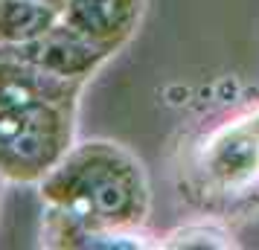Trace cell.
<instances>
[{"label": "cell", "instance_id": "6da1fadb", "mask_svg": "<svg viewBox=\"0 0 259 250\" xmlns=\"http://www.w3.org/2000/svg\"><path fill=\"white\" fill-rule=\"evenodd\" d=\"M44 210L94 230L137 233L152 215V180L128 145L105 137L76 140L59 166L38 183Z\"/></svg>", "mask_w": 259, "mask_h": 250}, {"label": "cell", "instance_id": "7a4b0ae2", "mask_svg": "<svg viewBox=\"0 0 259 250\" xmlns=\"http://www.w3.org/2000/svg\"><path fill=\"white\" fill-rule=\"evenodd\" d=\"M79 99H29L0 105V178L38 186L76 145Z\"/></svg>", "mask_w": 259, "mask_h": 250}, {"label": "cell", "instance_id": "3957f363", "mask_svg": "<svg viewBox=\"0 0 259 250\" xmlns=\"http://www.w3.org/2000/svg\"><path fill=\"white\" fill-rule=\"evenodd\" d=\"M192 166L212 195L239 198L259 183V105L219 122L195 145Z\"/></svg>", "mask_w": 259, "mask_h": 250}, {"label": "cell", "instance_id": "277c9868", "mask_svg": "<svg viewBox=\"0 0 259 250\" xmlns=\"http://www.w3.org/2000/svg\"><path fill=\"white\" fill-rule=\"evenodd\" d=\"M149 0H67L61 21L111 59L140 32Z\"/></svg>", "mask_w": 259, "mask_h": 250}, {"label": "cell", "instance_id": "5b68a950", "mask_svg": "<svg viewBox=\"0 0 259 250\" xmlns=\"http://www.w3.org/2000/svg\"><path fill=\"white\" fill-rule=\"evenodd\" d=\"M6 49L12 56H18L21 61H26V64L50 73V76H59V79H67V82H82V84H88L111 61L108 53L94 47L88 38H82L64 21H59L50 32H44L41 38L29 41V44L6 47Z\"/></svg>", "mask_w": 259, "mask_h": 250}, {"label": "cell", "instance_id": "8992f818", "mask_svg": "<svg viewBox=\"0 0 259 250\" xmlns=\"http://www.w3.org/2000/svg\"><path fill=\"white\" fill-rule=\"evenodd\" d=\"M160 238H154L149 230L137 233H108L94 230L76 218L44 210L41 207V230H38V244L50 250H146L157 247Z\"/></svg>", "mask_w": 259, "mask_h": 250}, {"label": "cell", "instance_id": "52a82bcc", "mask_svg": "<svg viewBox=\"0 0 259 250\" xmlns=\"http://www.w3.org/2000/svg\"><path fill=\"white\" fill-rule=\"evenodd\" d=\"M61 21V9L41 0H0V49L21 47L50 32Z\"/></svg>", "mask_w": 259, "mask_h": 250}, {"label": "cell", "instance_id": "ba28073f", "mask_svg": "<svg viewBox=\"0 0 259 250\" xmlns=\"http://www.w3.org/2000/svg\"><path fill=\"white\" fill-rule=\"evenodd\" d=\"M160 250H184V247H219V250H230L239 247L236 236L215 218H195V221H187V224L169 230L166 236H160L157 241Z\"/></svg>", "mask_w": 259, "mask_h": 250}, {"label": "cell", "instance_id": "9c48e42d", "mask_svg": "<svg viewBox=\"0 0 259 250\" xmlns=\"http://www.w3.org/2000/svg\"><path fill=\"white\" fill-rule=\"evenodd\" d=\"M41 3H50V6H56V9H64L67 0H41Z\"/></svg>", "mask_w": 259, "mask_h": 250}, {"label": "cell", "instance_id": "30bf717a", "mask_svg": "<svg viewBox=\"0 0 259 250\" xmlns=\"http://www.w3.org/2000/svg\"><path fill=\"white\" fill-rule=\"evenodd\" d=\"M6 186H9V183H6V180L0 178V204H3V189H6Z\"/></svg>", "mask_w": 259, "mask_h": 250}]
</instances>
